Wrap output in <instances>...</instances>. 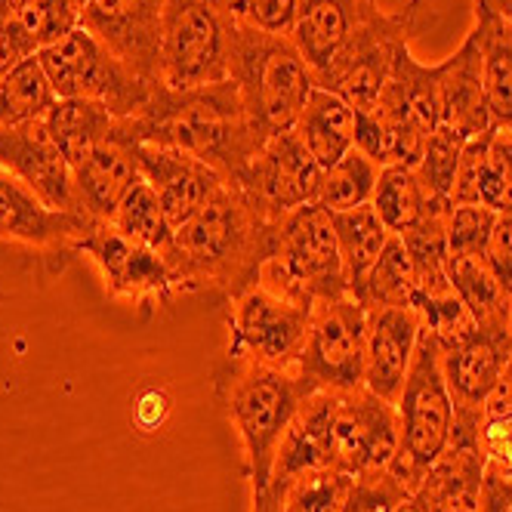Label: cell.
<instances>
[{"mask_svg": "<svg viewBox=\"0 0 512 512\" xmlns=\"http://www.w3.org/2000/svg\"><path fill=\"white\" fill-rule=\"evenodd\" d=\"M115 133L127 142H152L186 152L219 173L226 186H241L250 161L266 145L232 81L198 90H170L158 84L139 115L115 121Z\"/></svg>", "mask_w": 512, "mask_h": 512, "instance_id": "cell-1", "label": "cell"}, {"mask_svg": "<svg viewBox=\"0 0 512 512\" xmlns=\"http://www.w3.org/2000/svg\"><path fill=\"white\" fill-rule=\"evenodd\" d=\"M272 223L238 189L223 186L173 232L164 256L179 294L216 290L229 303L260 281L272 253Z\"/></svg>", "mask_w": 512, "mask_h": 512, "instance_id": "cell-2", "label": "cell"}, {"mask_svg": "<svg viewBox=\"0 0 512 512\" xmlns=\"http://www.w3.org/2000/svg\"><path fill=\"white\" fill-rule=\"evenodd\" d=\"M213 386L219 405L226 408L232 426L238 429L244 448V475L253 494L266 491L272 482L275 457L281 438L294 420L309 386L294 368H269L244 358L223 355L213 371Z\"/></svg>", "mask_w": 512, "mask_h": 512, "instance_id": "cell-3", "label": "cell"}, {"mask_svg": "<svg viewBox=\"0 0 512 512\" xmlns=\"http://www.w3.org/2000/svg\"><path fill=\"white\" fill-rule=\"evenodd\" d=\"M229 81L238 87L247 115L263 139L294 127L315 90L312 68L290 44V38L256 31L232 16Z\"/></svg>", "mask_w": 512, "mask_h": 512, "instance_id": "cell-4", "label": "cell"}, {"mask_svg": "<svg viewBox=\"0 0 512 512\" xmlns=\"http://www.w3.org/2000/svg\"><path fill=\"white\" fill-rule=\"evenodd\" d=\"M256 284L312 306L349 297L331 213L318 204L281 213L272 223V253Z\"/></svg>", "mask_w": 512, "mask_h": 512, "instance_id": "cell-5", "label": "cell"}, {"mask_svg": "<svg viewBox=\"0 0 512 512\" xmlns=\"http://www.w3.org/2000/svg\"><path fill=\"white\" fill-rule=\"evenodd\" d=\"M395 411L401 423V445L386 469L414 497L429 466L451 445L454 429V401L442 374V346L426 327H420L417 349Z\"/></svg>", "mask_w": 512, "mask_h": 512, "instance_id": "cell-6", "label": "cell"}, {"mask_svg": "<svg viewBox=\"0 0 512 512\" xmlns=\"http://www.w3.org/2000/svg\"><path fill=\"white\" fill-rule=\"evenodd\" d=\"M420 13L423 0H408L398 13H383L377 0H358L349 38L334 62L315 75V87L343 96L355 112H374L398 53L411 47Z\"/></svg>", "mask_w": 512, "mask_h": 512, "instance_id": "cell-7", "label": "cell"}, {"mask_svg": "<svg viewBox=\"0 0 512 512\" xmlns=\"http://www.w3.org/2000/svg\"><path fill=\"white\" fill-rule=\"evenodd\" d=\"M38 59L59 99L99 102L115 115V121L139 115L158 87L115 59L81 25L53 47L41 50Z\"/></svg>", "mask_w": 512, "mask_h": 512, "instance_id": "cell-8", "label": "cell"}, {"mask_svg": "<svg viewBox=\"0 0 512 512\" xmlns=\"http://www.w3.org/2000/svg\"><path fill=\"white\" fill-rule=\"evenodd\" d=\"M229 81V16L223 0H167L161 19V84L198 90Z\"/></svg>", "mask_w": 512, "mask_h": 512, "instance_id": "cell-9", "label": "cell"}, {"mask_svg": "<svg viewBox=\"0 0 512 512\" xmlns=\"http://www.w3.org/2000/svg\"><path fill=\"white\" fill-rule=\"evenodd\" d=\"M90 226L87 216L53 210L13 173L0 170V260H19L62 275L75 260V244Z\"/></svg>", "mask_w": 512, "mask_h": 512, "instance_id": "cell-10", "label": "cell"}, {"mask_svg": "<svg viewBox=\"0 0 512 512\" xmlns=\"http://www.w3.org/2000/svg\"><path fill=\"white\" fill-rule=\"evenodd\" d=\"M364 349H368V309L352 297L321 300L312 306L309 334L294 371L309 392L349 395L364 386Z\"/></svg>", "mask_w": 512, "mask_h": 512, "instance_id": "cell-11", "label": "cell"}, {"mask_svg": "<svg viewBox=\"0 0 512 512\" xmlns=\"http://www.w3.org/2000/svg\"><path fill=\"white\" fill-rule=\"evenodd\" d=\"M75 253L96 266L108 297L130 303L136 312H142V318L155 315L161 306L179 297L164 253L124 238L102 219H90V226L75 244Z\"/></svg>", "mask_w": 512, "mask_h": 512, "instance_id": "cell-12", "label": "cell"}, {"mask_svg": "<svg viewBox=\"0 0 512 512\" xmlns=\"http://www.w3.org/2000/svg\"><path fill=\"white\" fill-rule=\"evenodd\" d=\"M229 306V346L223 355L269 368H294L309 334L312 303L281 297L266 284H253Z\"/></svg>", "mask_w": 512, "mask_h": 512, "instance_id": "cell-13", "label": "cell"}, {"mask_svg": "<svg viewBox=\"0 0 512 512\" xmlns=\"http://www.w3.org/2000/svg\"><path fill=\"white\" fill-rule=\"evenodd\" d=\"M318 179L321 167L309 155L297 130L290 127L266 139V145L250 161L244 182L232 189H238L266 219H278L287 210L315 204Z\"/></svg>", "mask_w": 512, "mask_h": 512, "instance_id": "cell-14", "label": "cell"}, {"mask_svg": "<svg viewBox=\"0 0 512 512\" xmlns=\"http://www.w3.org/2000/svg\"><path fill=\"white\" fill-rule=\"evenodd\" d=\"M167 0H87L81 28L139 78L161 84V19Z\"/></svg>", "mask_w": 512, "mask_h": 512, "instance_id": "cell-15", "label": "cell"}, {"mask_svg": "<svg viewBox=\"0 0 512 512\" xmlns=\"http://www.w3.org/2000/svg\"><path fill=\"white\" fill-rule=\"evenodd\" d=\"M401 445V423L392 401L374 395L371 389H355L340 395L334 417V451L337 469L352 479L380 472L392 463Z\"/></svg>", "mask_w": 512, "mask_h": 512, "instance_id": "cell-16", "label": "cell"}, {"mask_svg": "<svg viewBox=\"0 0 512 512\" xmlns=\"http://www.w3.org/2000/svg\"><path fill=\"white\" fill-rule=\"evenodd\" d=\"M482 417L454 414L451 445L423 475L414 503L423 512H479L488 457L479 442Z\"/></svg>", "mask_w": 512, "mask_h": 512, "instance_id": "cell-17", "label": "cell"}, {"mask_svg": "<svg viewBox=\"0 0 512 512\" xmlns=\"http://www.w3.org/2000/svg\"><path fill=\"white\" fill-rule=\"evenodd\" d=\"M0 170L13 173L19 182L53 210L78 213L75 170L53 142L44 118L16 127H0Z\"/></svg>", "mask_w": 512, "mask_h": 512, "instance_id": "cell-18", "label": "cell"}, {"mask_svg": "<svg viewBox=\"0 0 512 512\" xmlns=\"http://www.w3.org/2000/svg\"><path fill=\"white\" fill-rule=\"evenodd\" d=\"M130 145L139 173L158 195L173 232L226 186L219 173H213L207 164L179 149H167V145H152V142H130Z\"/></svg>", "mask_w": 512, "mask_h": 512, "instance_id": "cell-19", "label": "cell"}, {"mask_svg": "<svg viewBox=\"0 0 512 512\" xmlns=\"http://www.w3.org/2000/svg\"><path fill=\"white\" fill-rule=\"evenodd\" d=\"M512 358V343L500 321L479 324L472 334L442 349V374L454 401V414L482 417L485 398L497 386L503 368Z\"/></svg>", "mask_w": 512, "mask_h": 512, "instance_id": "cell-20", "label": "cell"}, {"mask_svg": "<svg viewBox=\"0 0 512 512\" xmlns=\"http://www.w3.org/2000/svg\"><path fill=\"white\" fill-rule=\"evenodd\" d=\"M420 315L411 306L368 309V349H364V389L398 401L420 337Z\"/></svg>", "mask_w": 512, "mask_h": 512, "instance_id": "cell-21", "label": "cell"}, {"mask_svg": "<svg viewBox=\"0 0 512 512\" xmlns=\"http://www.w3.org/2000/svg\"><path fill=\"white\" fill-rule=\"evenodd\" d=\"M337 401L340 395H331V392H312L309 398H303V405L297 408L294 420H290L281 438L272 482H287L300 472L337 466V451H334Z\"/></svg>", "mask_w": 512, "mask_h": 512, "instance_id": "cell-22", "label": "cell"}, {"mask_svg": "<svg viewBox=\"0 0 512 512\" xmlns=\"http://www.w3.org/2000/svg\"><path fill=\"white\" fill-rule=\"evenodd\" d=\"M142 182L133 145L121 139L112 127L105 142L75 167V192H78V210L87 219H102L108 223L115 207L124 201V195Z\"/></svg>", "mask_w": 512, "mask_h": 512, "instance_id": "cell-23", "label": "cell"}, {"mask_svg": "<svg viewBox=\"0 0 512 512\" xmlns=\"http://www.w3.org/2000/svg\"><path fill=\"white\" fill-rule=\"evenodd\" d=\"M435 68H438V90H442V124L457 130L463 139L494 130L485 102L482 50L475 31H469L466 41Z\"/></svg>", "mask_w": 512, "mask_h": 512, "instance_id": "cell-24", "label": "cell"}, {"mask_svg": "<svg viewBox=\"0 0 512 512\" xmlns=\"http://www.w3.org/2000/svg\"><path fill=\"white\" fill-rule=\"evenodd\" d=\"M358 19V0H297L290 44L312 68V78L334 62Z\"/></svg>", "mask_w": 512, "mask_h": 512, "instance_id": "cell-25", "label": "cell"}, {"mask_svg": "<svg viewBox=\"0 0 512 512\" xmlns=\"http://www.w3.org/2000/svg\"><path fill=\"white\" fill-rule=\"evenodd\" d=\"M294 130L315 164L327 170L355 149V108L343 96L315 87Z\"/></svg>", "mask_w": 512, "mask_h": 512, "instance_id": "cell-26", "label": "cell"}, {"mask_svg": "<svg viewBox=\"0 0 512 512\" xmlns=\"http://www.w3.org/2000/svg\"><path fill=\"white\" fill-rule=\"evenodd\" d=\"M475 38L482 50V84L491 127L512 133V22L475 10Z\"/></svg>", "mask_w": 512, "mask_h": 512, "instance_id": "cell-27", "label": "cell"}, {"mask_svg": "<svg viewBox=\"0 0 512 512\" xmlns=\"http://www.w3.org/2000/svg\"><path fill=\"white\" fill-rule=\"evenodd\" d=\"M371 207L377 210V216L383 219V226L392 235H401L426 213L451 210L454 204L448 198H438L432 189H426L417 167L392 164V167H383L377 176Z\"/></svg>", "mask_w": 512, "mask_h": 512, "instance_id": "cell-28", "label": "cell"}, {"mask_svg": "<svg viewBox=\"0 0 512 512\" xmlns=\"http://www.w3.org/2000/svg\"><path fill=\"white\" fill-rule=\"evenodd\" d=\"M44 124L71 170H75L99 142L108 139L115 127V115L90 99H56V105L44 115Z\"/></svg>", "mask_w": 512, "mask_h": 512, "instance_id": "cell-29", "label": "cell"}, {"mask_svg": "<svg viewBox=\"0 0 512 512\" xmlns=\"http://www.w3.org/2000/svg\"><path fill=\"white\" fill-rule=\"evenodd\" d=\"M331 223H334L337 247L343 256V275H346L349 297H355L392 232L383 226V219L377 216L371 204L331 213Z\"/></svg>", "mask_w": 512, "mask_h": 512, "instance_id": "cell-30", "label": "cell"}, {"mask_svg": "<svg viewBox=\"0 0 512 512\" xmlns=\"http://www.w3.org/2000/svg\"><path fill=\"white\" fill-rule=\"evenodd\" d=\"M56 99L59 96L38 56H28L0 71V127L41 121Z\"/></svg>", "mask_w": 512, "mask_h": 512, "instance_id": "cell-31", "label": "cell"}, {"mask_svg": "<svg viewBox=\"0 0 512 512\" xmlns=\"http://www.w3.org/2000/svg\"><path fill=\"white\" fill-rule=\"evenodd\" d=\"M417 297V272L414 263L401 244L398 235H389L386 247L380 250L374 269L358 287V294L352 297L364 309H380V306H411L414 309Z\"/></svg>", "mask_w": 512, "mask_h": 512, "instance_id": "cell-32", "label": "cell"}, {"mask_svg": "<svg viewBox=\"0 0 512 512\" xmlns=\"http://www.w3.org/2000/svg\"><path fill=\"white\" fill-rule=\"evenodd\" d=\"M445 272H448L451 287L457 290V297L472 312L475 324L500 321L509 294L503 290L500 278L494 275L485 253H460V256L448 253Z\"/></svg>", "mask_w": 512, "mask_h": 512, "instance_id": "cell-33", "label": "cell"}, {"mask_svg": "<svg viewBox=\"0 0 512 512\" xmlns=\"http://www.w3.org/2000/svg\"><path fill=\"white\" fill-rule=\"evenodd\" d=\"M355 479L349 472L331 466L300 472L287 482H272L269 491L281 503L284 512H343Z\"/></svg>", "mask_w": 512, "mask_h": 512, "instance_id": "cell-34", "label": "cell"}, {"mask_svg": "<svg viewBox=\"0 0 512 512\" xmlns=\"http://www.w3.org/2000/svg\"><path fill=\"white\" fill-rule=\"evenodd\" d=\"M377 176H380V167L371 158H364L358 149H352L334 167L321 170L315 204L324 207L327 213H340V210L371 204Z\"/></svg>", "mask_w": 512, "mask_h": 512, "instance_id": "cell-35", "label": "cell"}, {"mask_svg": "<svg viewBox=\"0 0 512 512\" xmlns=\"http://www.w3.org/2000/svg\"><path fill=\"white\" fill-rule=\"evenodd\" d=\"M108 226L118 229L124 238L139 241V244L152 247L164 256L173 247V229L164 216V207L145 179L136 182V186L124 195V201L115 207L112 219H108Z\"/></svg>", "mask_w": 512, "mask_h": 512, "instance_id": "cell-36", "label": "cell"}, {"mask_svg": "<svg viewBox=\"0 0 512 512\" xmlns=\"http://www.w3.org/2000/svg\"><path fill=\"white\" fill-rule=\"evenodd\" d=\"M475 204L494 213H512V133L491 130L488 152L475 182Z\"/></svg>", "mask_w": 512, "mask_h": 512, "instance_id": "cell-37", "label": "cell"}, {"mask_svg": "<svg viewBox=\"0 0 512 512\" xmlns=\"http://www.w3.org/2000/svg\"><path fill=\"white\" fill-rule=\"evenodd\" d=\"M463 142H466V139H463L457 130H451L448 124L435 127V130L426 136V145H423V155H420L417 173H420V179L426 182V189H432L438 198H448V201H451Z\"/></svg>", "mask_w": 512, "mask_h": 512, "instance_id": "cell-38", "label": "cell"}, {"mask_svg": "<svg viewBox=\"0 0 512 512\" xmlns=\"http://www.w3.org/2000/svg\"><path fill=\"white\" fill-rule=\"evenodd\" d=\"M497 216L482 204H454L448 216V253H485Z\"/></svg>", "mask_w": 512, "mask_h": 512, "instance_id": "cell-39", "label": "cell"}, {"mask_svg": "<svg viewBox=\"0 0 512 512\" xmlns=\"http://www.w3.org/2000/svg\"><path fill=\"white\" fill-rule=\"evenodd\" d=\"M405 500H411V491L389 469H380L358 475L343 512H395Z\"/></svg>", "mask_w": 512, "mask_h": 512, "instance_id": "cell-40", "label": "cell"}, {"mask_svg": "<svg viewBox=\"0 0 512 512\" xmlns=\"http://www.w3.org/2000/svg\"><path fill=\"white\" fill-rule=\"evenodd\" d=\"M226 13L256 31L290 38L297 19V0H223Z\"/></svg>", "mask_w": 512, "mask_h": 512, "instance_id": "cell-41", "label": "cell"}, {"mask_svg": "<svg viewBox=\"0 0 512 512\" xmlns=\"http://www.w3.org/2000/svg\"><path fill=\"white\" fill-rule=\"evenodd\" d=\"M479 442L491 466H500L503 472H512V411L482 420Z\"/></svg>", "mask_w": 512, "mask_h": 512, "instance_id": "cell-42", "label": "cell"}, {"mask_svg": "<svg viewBox=\"0 0 512 512\" xmlns=\"http://www.w3.org/2000/svg\"><path fill=\"white\" fill-rule=\"evenodd\" d=\"M485 256H488L494 275L500 278L503 290H506V294H512V213L497 216Z\"/></svg>", "mask_w": 512, "mask_h": 512, "instance_id": "cell-43", "label": "cell"}, {"mask_svg": "<svg viewBox=\"0 0 512 512\" xmlns=\"http://www.w3.org/2000/svg\"><path fill=\"white\" fill-rule=\"evenodd\" d=\"M479 512H512V472H503L491 463L485 466Z\"/></svg>", "mask_w": 512, "mask_h": 512, "instance_id": "cell-44", "label": "cell"}, {"mask_svg": "<svg viewBox=\"0 0 512 512\" xmlns=\"http://www.w3.org/2000/svg\"><path fill=\"white\" fill-rule=\"evenodd\" d=\"M167 414H170V398H167L164 389H149V392H142V395L136 398L133 417H136V423H139L145 432L158 429V426L167 420Z\"/></svg>", "mask_w": 512, "mask_h": 512, "instance_id": "cell-45", "label": "cell"}, {"mask_svg": "<svg viewBox=\"0 0 512 512\" xmlns=\"http://www.w3.org/2000/svg\"><path fill=\"white\" fill-rule=\"evenodd\" d=\"M509 411H512V358L503 368L497 386L491 389V395L485 398L482 420H491V417H500V414H509Z\"/></svg>", "mask_w": 512, "mask_h": 512, "instance_id": "cell-46", "label": "cell"}, {"mask_svg": "<svg viewBox=\"0 0 512 512\" xmlns=\"http://www.w3.org/2000/svg\"><path fill=\"white\" fill-rule=\"evenodd\" d=\"M475 10H488V13L512 22V0H475Z\"/></svg>", "mask_w": 512, "mask_h": 512, "instance_id": "cell-47", "label": "cell"}, {"mask_svg": "<svg viewBox=\"0 0 512 512\" xmlns=\"http://www.w3.org/2000/svg\"><path fill=\"white\" fill-rule=\"evenodd\" d=\"M250 512H284L281 509V503L275 500V494L266 488V491H256L253 494V509Z\"/></svg>", "mask_w": 512, "mask_h": 512, "instance_id": "cell-48", "label": "cell"}, {"mask_svg": "<svg viewBox=\"0 0 512 512\" xmlns=\"http://www.w3.org/2000/svg\"><path fill=\"white\" fill-rule=\"evenodd\" d=\"M500 327H503V334H506L509 343H512V294H509L506 309H503V315H500Z\"/></svg>", "mask_w": 512, "mask_h": 512, "instance_id": "cell-49", "label": "cell"}, {"mask_svg": "<svg viewBox=\"0 0 512 512\" xmlns=\"http://www.w3.org/2000/svg\"><path fill=\"white\" fill-rule=\"evenodd\" d=\"M395 512H423V509H420V506H417L414 500H405V503H401V506H398Z\"/></svg>", "mask_w": 512, "mask_h": 512, "instance_id": "cell-50", "label": "cell"}, {"mask_svg": "<svg viewBox=\"0 0 512 512\" xmlns=\"http://www.w3.org/2000/svg\"><path fill=\"white\" fill-rule=\"evenodd\" d=\"M7 4H10V7H16V10H22V7L28 4V0H7Z\"/></svg>", "mask_w": 512, "mask_h": 512, "instance_id": "cell-51", "label": "cell"}, {"mask_svg": "<svg viewBox=\"0 0 512 512\" xmlns=\"http://www.w3.org/2000/svg\"><path fill=\"white\" fill-rule=\"evenodd\" d=\"M71 4H75L78 10H84V4H87V0H71Z\"/></svg>", "mask_w": 512, "mask_h": 512, "instance_id": "cell-52", "label": "cell"}]
</instances>
